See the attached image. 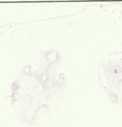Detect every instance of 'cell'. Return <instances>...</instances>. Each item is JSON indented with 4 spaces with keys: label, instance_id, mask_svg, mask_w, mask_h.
I'll list each match as a JSON object with an SVG mask.
<instances>
[{
    "label": "cell",
    "instance_id": "1",
    "mask_svg": "<svg viewBox=\"0 0 122 127\" xmlns=\"http://www.w3.org/2000/svg\"><path fill=\"white\" fill-rule=\"evenodd\" d=\"M59 57L49 49L19 70L12 85L11 104L24 123L37 126L52 114L64 82L58 76Z\"/></svg>",
    "mask_w": 122,
    "mask_h": 127
}]
</instances>
